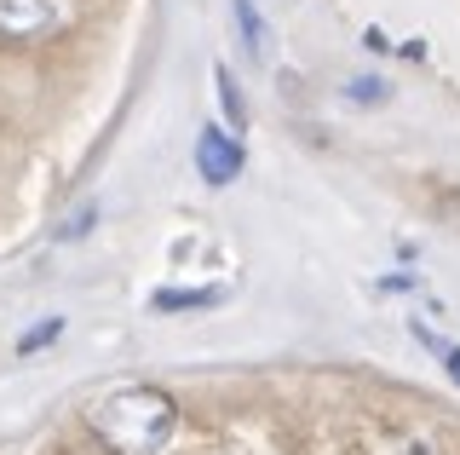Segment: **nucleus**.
<instances>
[{
	"label": "nucleus",
	"instance_id": "obj_1",
	"mask_svg": "<svg viewBox=\"0 0 460 455\" xmlns=\"http://www.w3.org/2000/svg\"><path fill=\"white\" fill-rule=\"evenodd\" d=\"M86 426L110 455H155L179 433V404L162 387H115L86 409Z\"/></svg>",
	"mask_w": 460,
	"mask_h": 455
},
{
	"label": "nucleus",
	"instance_id": "obj_2",
	"mask_svg": "<svg viewBox=\"0 0 460 455\" xmlns=\"http://www.w3.org/2000/svg\"><path fill=\"white\" fill-rule=\"evenodd\" d=\"M242 138L236 133H225V127H201L196 133V174L213 184V191H225V184H236L242 179Z\"/></svg>",
	"mask_w": 460,
	"mask_h": 455
},
{
	"label": "nucleus",
	"instance_id": "obj_3",
	"mask_svg": "<svg viewBox=\"0 0 460 455\" xmlns=\"http://www.w3.org/2000/svg\"><path fill=\"white\" fill-rule=\"evenodd\" d=\"M64 23V0H0V40H40Z\"/></svg>",
	"mask_w": 460,
	"mask_h": 455
},
{
	"label": "nucleus",
	"instance_id": "obj_4",
	"mask_svg": "<svg viewBox=\"0 0 460 455\" xmlns=\"http://www.w3.org/2000/svg\"><path fill=\"white\" fill-rule=\"evenodd\" d=\"M230 18H236V30H242V52H248L253 64H270V23H265V12H259L253 0H230Z\"/></svg>",
	"mask_w": 460,
	"mask_h": 455
},
{
	"label": "nucleus",
	"instance_id": "obj_5",
	"mask_svg": "<svg viewBox=\"0 0 460 455\" xmlns=\"http://www.w3.org/2000/svg\"><path fill=\"white\" fill-rule=\"evenodd\" d=\"M225 289H162L155 294V311H201V306H219Z\"/></svg>",
	"mask_w": 460,
	"mask_h": 455
},
{
	"label": "nucleus",
	"instance_id": "obj_6",
	"mask_svg": "<svg viewBox=\"0 0 460 455\" xmlns=\"http://www.w3.org/2000/svg\"><path fill=\"white\" fill-rule=\"evenodd\" d=\"M213 81H219V104H225V116H230V133H242V127H248V98H242V87L230 81L225 64L213 69Z\"/></svg>",
	"mask_w": 460,
	"mask_h": 455
},
{
	"label": "nucleus",
	"instance_id": "obj_7",
	"mask_svg": "<svg viewBox=\"0 0 460 455\" xmlns=\"http://www.w3.org/2000/svg\"><path fill=\"white\" fill-rule=\"evenodd\" d=\"M345 98H351V104H385L392 87H385L380 76H351V81H345Z\"/></svg>",
	"mask_w": 460,
	"mask_h": 455
},
{
	"label": "nucleus",
	"instance_id": "obj_8",
	"mask_svg": "<svg viewBox=\"0 0 460 455\" xmlns=\"http://www.w3.org/2000/svg\"><path fill=\"white\" fill-rule=\"evenodd\" d=\"M414 340L438 352V358H443V369H449V380H460V346H449V340H438V335L426 329V323H414Z\"/></svg>",
	"mask_w": 460,
	"mask_h": 455
},
{
	"label": "nucleus",
	"instance_id": "obj_9",
	"mask_svg": "<svg viewBox=\"0 0 460 455\" xmlns=\"http://www.w3.org/2000/svg\"><path fill=\"white\" fill-rule=\"evenodd\" d=\"M58 329H64V323H58V317H52V323H35V329H29V335L18 340V352H35V346H47V340H52Z\"/></svg>",
	"mask_w": 460,
	"mask_h": 455
},
{
	"label": "nucleus",
	"instance_id": "obj_10",
	"mask_svg": "<svg viewBox=\"0 0 460 455\" xmlns=\"http://www.w3.org/2000/svg\"><path fill=\"white\" fill-rule=\"evenodd\" d=\"M93 219H98L93 208H75V213H69V225H64V231H58V236H81V231H86V225H93Z\"/></svg>",
	"mask_w": 460,
	"mask_h": 455
}]
</instances>
